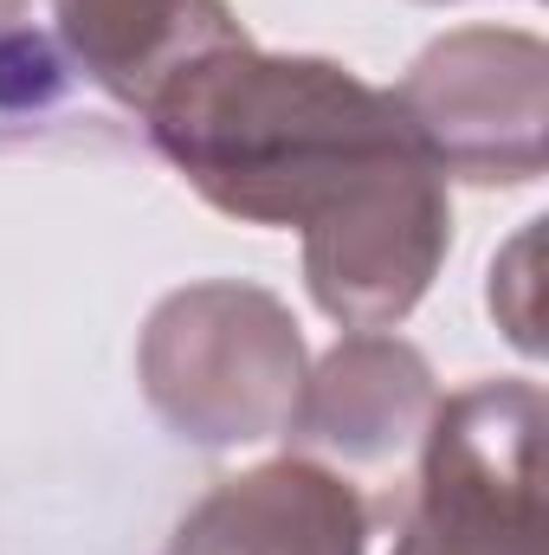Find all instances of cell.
Returning a JSON list of instances; mask_svg holds the SVG:
<instances>
[{
	"instance_id": "obj_1",
	"label": "cell",
	"mask_w": 549,
	"mask_h": 555,
	"mask_svg": "<svg viewBox=\"0 0 549 555\" xmlns=\"http://www.w3.org/2000/svg\"><path fill=\"white\" fill-rule=\"evenodd\" d=\"M142 130L220 214L304 227L310 297L343 330L401 323L446 259V175L395 91L330 59L220 46L149 98Z\"/></svg>"
},
{
	"instance_id": "obj_4",
	"label": "cell",
	"mask_w": 549,
	"mask_h": 555,
	"mask_svg": "<svg viewBox=\"0 0 549 555\" xmlns=\"http://www.w3.org/2000/svg\"><path fill=\"white\" fill-rule=\"evenodd\" d=\"M395 104L439 175L537 181L544 168V46L531 33L472 26L426 46Z\"/></svg>"
},
{
	"instance_id": "obj_2",
	"label": "cell",
	"mask_w": 549,
	"mask_h": 555,
	"mask_svg": "<svg viewBox=\"0 0 549 555\" xmlns=\"http://www.w3.org/2000/svg\"><path fill=\"white\" fill-rule=\"evenodd\" d=\"M142 388L194 446H253L291 433L304 401V343L272 291H175L142 336Z\"/></svg>"
},
{
	"instance_id": "obj_5",
	"label": "cell",
	"mask_w": 549,
	"mask_h": 555,
	"mask_svg": "<svg viewBox=\"0 0 549 555\" xmlns=\"http://www.w3.org/2000/svg\"><path fill=\"white\" fill-rule=\"evenodd\" d=\"M369 504L356 478L317 459H272L214 485L162 555H362Z\"/></svg>"
},
{
	"instance_id": "obj_8",
	"label": "cell",
	"mask_w": 549,
	"mask_h": 555,
	"mask_svg": "<svg viewBox=\"0 0 549 555\" xmlns=\"http://www.w3.org/2000/svg\"><path fill=\"white\" fill-rule=\"evenodd\" d=\"M26 7H33V0H0V33H7V26H20V20H26Z\"/></svg>"
},
{
	"instance_id": "obj_3",
	"label": "cell",
	"mask_w": 549,
	"mask_h": 555,
	"mask_svg": "<svg viewBox=\"0 0 549 555\" xmlns=\"http://www.w3.org/2000/svg\"><path fill=\"white\" fill-rule=\"evenodd\" d=\"M537 446L544 395L531 382H478L439 401L395 555H544Z\"/></svg>"
},
{
	"instance_id": "obj_7",
	"label": "cell",
	"mask_w": 549,
	"mask_h": 555,
	"mask_svg": "<svg viewBox=\"0 0 549 555\" xmlns=\"http://www.w3.org/2000/svg\"><path fill=\"white\" fill-rule=\"evenodd\" d=\"M52 39L78 85L104 91L130 117L149 111V98L175 72L246 39L227 0H52Z\"/></svg>"
},
{
	"instance_id": "obj_6",
	"label": "cell",
	"mask_w": 549,
	"mask_h": 555,
	"mask_svg": "<svg viewBox=\"0 0 549 555\" xmlns=\"http://www.w3.org/2000/svg\"><path fill=\"white\" fill-rule=\"evenodd\" d=\"M433 408H439L433 375L408 343L356 330L349 343H336L323 356L317 375H304V401H297L291 433L317 459H336L349 472H388V465L420 459Z\"/></svg>"
}]
</instances>
